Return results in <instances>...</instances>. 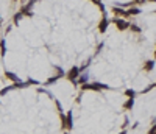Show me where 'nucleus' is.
<instances>
[{"mask_svg":"<svg viewBox=\"0 0 156 134\" xmlns=\"http://www.w3.org/2000/svg\"><path fill=\"white\" fill-rule=\"evenodd\" d=\"M64 134H69V132H64Z\"/></svg>","mask_w":156,"mask_h":134,"instance_id":"nucleus-26","label":"nucleus"},{"mask_svg":"<svg viewBox=\"0 0 156 134\" xmlns=\"http://www.w3.org/2000/svg\"><path fill=\"white\" fill-rule=\"evenodd\" d=\"M126 14H128V17L130 16H137V14H141V10L139 8H130V10L126 11Z\"/></svg>","mask_w":156,"mask_h":134,"instance_id":"nucleus-12","label":"nucleus"},{"mask_svg":"<svg viewBox=\"0 0 156 134\" xmlns=\"http://www.w3.org/2000/svg\"><path fill=\"white\" fill-rule=\"evenodd\" d=\"M0 26H2V16H0Z\"/></svg>","mask_w":156,"mask_h":134,"instance_id":"nucleus-21","label":"nucleus"},{"mask_svg":"<svg viewBox=\"0 0 156 134\" xmlns=\"http://www.w3.org/2000/svg\"><path fill=\"white\" fill-rule=\"evenodd\" d=\"M130 30H131L133 33H141V31H142L141 26H137V25H134V23H130Z\"/></svg>","mask_w":156,"mask_h":134,"instance_id":"nucleus-15","label":"nucleus"},{"mask_svg":"<svg viewBox=\"0 0 156 134\" xmlns=\"http://www.w3.org/2000/svg\"><path fill=\"white\" fill-rule=\"evenodd\" d=\"M147 2H156V0H147Z\"/></svg>","mask_w":156,"mask_h":134,"instance_id":"nucleus-22","label":"nucleus"},{"mask_svg":"<svg viewBox=\"0 0 156 134\" xmlns=\"http://www.w3.org/2000/svg\"><path fill=\"white\" fill-rule=\"evenodd\" d=\"M113 13L116 14V17H128V14H126V11L125 10H122V8H117V6H114L113 8Z\"/></svg>","mask_w":156,"mask_h":134,"instance_id":"nucleus-8","label":"nucleus"},{"mask_svg":"<svg viewBox=\"0 0 156 134\" xmlns=\"http://www.w3.org/2000/svg\"><path fill=\"white\" fill-rule=\"evenodd\" d=\"M108 25H109V20L106 19V16H103V19L100 20V23H98V30H100V33H105L106 28H108Z\"/></svg>","mask_w":156,"mask_h":134,"instance_id":"nucleus-7","label":"nucleus"},{"mask_svg":"<svg viewBox=\"0 0 156 134\" xmlns=\"http://www.w3.org/2000/svg\"><path fill=\"white\" fill-rule=\"evenodd\" d=\"M153 84H154V87H156V83H153Z\"/></svg>","mask_w":156,"mask_h":134,"instance_id":"nucleus-24","label":"nucleus"},{"mask_svg":"<svg viewBox=\"0 0 156 134\" xmlns=\"http://www.w3.org/2000/svg\"><path fill=\"white\" fill-rule=\"evenodd\" d=\"M102 48H103V42H100V44H98V47H97V51H95V53H98Z\"/></svg>","mask_w":156,"mask_h":134,"instance_id":"nucleus-19","label":"nucleus"},{"mask_svg":"<svg viewBox=\"0 0 156 134\" xmlns=\"http://www.w3.org/2000/svg\"><path fill=\"white\" fill-rule=\"evenodd\" d=\"M14 2H19V0H14Z\"/></svg>","mask_w":156,"mask_h":134,"instance_id":"nucleus-25","label":"nucleus"},{"mask_svg":"<svg viewBox=\"0 0 156 134\" xmlns=\"http://www.w3.org/2000/svg\"><path fill=\"white\" fill-rule=\"evenodd\" d=\"M147 0H134V3H145Z\"/></svg>","mask_w":156,"mask_h":134,"instance_id":"nucleus-20","label":"nucleus"},{"mask_svg":"<svg viewBox=\"0 0 156 134\" xmlns=\"http://www.w3.org/2000/svg\"><path fill=\"white\" fill-rule=\"evenodd\" d=\"M6 55V41L5 39H0V56H5Z\"/></svg>","mask_w":156,"mask_h":134,"instance_id":"nucleus-11","label":"nucleus"},{"mask_svg":"<svg viewBox=\"0 0 156 134\" xmlns=\"http://www.w3.org/2000/svg\"><path fill=\"white\" fill-rule=\"evenodd\" d=\"M81 98H83V92H80V94H78V97L75 98V103H77V104H78V103H81Z\"/></svg>","mask_w":156,"mask_h":134,"instance_id":"nucleus-17","label":"nucleus"},{"mask_svg":"<svg viewBox=\"0 0 156 134\" xmlns=\"http://www.w3.org/2000/svg\"><path fill=\"white\" fill-rule=\"evenodd\" d=\"M133 106H134V98H128V100L123 103V109L125 111H131Z\"/></svg>","mask_w":156,"mask_h":134,"instance_id":"nucleus-10","label":"nucleus"},{"mask_svg":"<svg viewBox=\"0 0 156 134\" xmlns=\"http://www.w3.org/2000/svg\"><path fill=\"white\" fill-rule=\"evenodd\" d=\"M89 79H91L89 72H81V73H80V76H78V79H77V84H78V86L88 84V83H89Z\"/></svg>","mask_w":156,"mask_h":134,"instance_id":"nucleus-4","label":"nucleus"},{"mask_svg":"<svg viewBox=\"0 0 156 134\" xmlns=\"http://www.w3.org/2000/svg\"><path fill=\"white\" fill-rule=\"evenodd\" d=\"M154 59H156V48H154Z\"/></svg>","mask_w":156,"mask_h":134,"instance_id":"nucleus-23","label":"nucleus"},{"mask_svg":"<svg viewBox=\"0 0 156 134\" xmlns=\"http://www.w3.org/2000/svg\"><path fill=\"white\" fill-rule=\"evenodd\" d=\"M80 89H81V92H84V91H95V92H98V91H111L113 87H109L108 84H103V83H97V81H94V83L83 84Z\"/></svg>","mask_w":156,"mask_h":134,"instance_id":"nucleus-1","label":"nucleus"},{"mask_svg":"<svg viewBox=\"0 0 156 134\" xmlns=\"http://www.w3.org/2000/svg\"><path fill=\"white\" fill-rule=\"evenodd\" d=\"M80 73H81V72H80V67H78V66H73V67H70L69 72H66V78L77 87V86H78V84H77V79H78Z\"/></svg>","mask_w":156,"mask_h":134,"instance_id":"nucleus-2","label":"nucleus"},{"mask_svg":"<svg viewBox=\"0 0 156 134\" xmlns=\"http://www.w3.org/2000/svg\"><path fill=\"white\" fill-rule=\"evenodd\" d=\"M58 79H59L58 76H52V78H49V79H47V81H45V83H44V86H50V84H53V83H56V81H58Z\"/></svg>","mask_w":156,"mask_h":134,"instance_id":"nucleus-14","label":"nucleus"},{"mask_svg":"<svg viewBox=\"0 0 156 134\" xmlns=\"http://www.w3.org/2000/svg\"><path fill=\"white\" fill-rule=\"evenodd\" d=\"M22 16H24V14H22L21 11H19V13H16V14H14V17H13V23H14V25H19V20L22 19Z\"/></svg>","mask_w":156,"mask_h":134,"instance_id":"nucleus-13","label":"nucleus"},{"mask_svg":"<svg viewBox=\"0 0 156 134\" xmlns=\"http://www.w3.org/2000/svg\"><path fill=\"white\" fill-rule=\"evenodd\" d=\"M147 134H156V125H153V126L148 129V132H147Z\"/></svg>","mask_w":156,"mask_h":134,"instance_id":"nucleus-18","label":"nucleus"},{"mask_svg":"<svg viewBox=\"0 0 156 134\" xmlns=\"http://www.w3.org/2000/svg\"><path fill=\"white\" fill-rule=\"evenodd\" d=\"M64 128H66L67 131H70L73 128V114H72V111L66 112V126Z\"/></svg>","mask_w":156,"mask_h":134,"instance_id":"nucleus-5","label":"nucleus"},{"mask_svg":"<svg viewBox=\"0 0 156 134\" xmlns=\"http://www.w3.org/2000/svg\"><path fill=\"white\" fill-rule=\"evenodd\" d=\"M113 22H114V25L117 26V30H120V31H125L126 28H130V23H128L125 19H120V17H116Z\"/></svg>","mask_w":156,"mask_h":134,"instance_id":"nucleus-3","label":"nucleus"},{"mask_svg":"<svg viewBox=\"0 0 156 134\" xmlns=\"http://www.w3.org/2000/svg\"><path fill=\"white\" fill-rule=\"evenodd\" d=\"M125 95H126L128 98H134V97H136V92L133 91V89H126V91H125Z\"/></svg>","mask_w":156,"mask_h":134,"instance_id":"nucleus-16","label":"nucleus"},{"mask_svg":"<svg viewBox=\"0 0 156 134\" xmlns=\"http://www.w3.org/2000/svg\"><path fill=\"white\" fill-rule=\"evenodd\" d=\"M153 69H154V61H153V59L144 62V72H151Z\"/></svg>","mask_w":156,"mask_h":134,"instance_id":"nucleus-9","label":"nucleus"},{"mask_svg":"<svg viewBox=\"0 0 156 134\" xmlns=\"http://www.w3.org/2000/svg\"><path fill=\"white\" fill-rule=\"evenodd\" d=\"M5 78H8L13 83H21V78L17 76L14 72H10V70H5Z\"/></svg>","mask_w":156,"mask_h":134,"instance_id":"nucleus-6","label":"nucleus"}]
</instances>
